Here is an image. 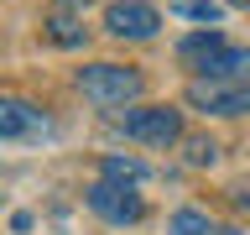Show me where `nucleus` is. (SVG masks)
I'll return each mask as SVG.
<instances>
[{
    "instance_id": "12",
    "label": "nucleus",
    "mask_w": 250,
    "mask_h": 235,
    "mask_svg": "<svg viewBox=\"0 0 250 235\" xmlns=\"http://www.w3.org/2000/svg\"><path fill=\"white\" fill-rule=\"evenodd\" d=\"M177 11H183L188 21H219V16H224V5H214V0H183Z\"/></svg>"
},
{
    "instance_id": "7",
    "label": "nucleus",
    "mask_w": 250,
    "mask_h": 235,
    "mask_svg": "<svg viewBox=\"0 0 250 235\" xmlns=\"http://www.w3.org/2000/svg\"><path fill=\"white\" fill-rule=\"evenodd\" d=\"M198 78H229V84H250V47L224 42L214 58L198 68Z\"/></svg>"
},
{
    "instance_id": "6",
    "label": "nucleus",
    "mask_w": 250,
    "mask_h": 235,
    "mask_svg": "<svg viewBox=\"0 0 250 235\" xmlns=\"http://www.w3.org/2000/svg\"><path fill=\"white\" fill-rule=\"evenodd\" d=\"M47 131V115L16 94H0V141H31Z\"/></svg>"
},
{
    "instance_id": "11",
    "label": "nucleus",
    "mask_w": 250,
    "mask_h": 235,
    "mask_svg": "<svg viewBox=\"0 0 250 235\" xmlns=\"http://www.w3.org/2000/svg\"><path fill=\"white\" fill-rule=\"evenodd\" d=\"M47 37H52L58 47H73V42H83V31H78V21H73L68 11H58L52 21H47Z\"/></svg>"
},
{
    "instance_id": "13",
    "label": "nucleus",
    "mask_w": 250,
    "mask_h": 235,
    "mask_svg": "<svg viewBox=\"0 0 250 235\" xmlns=\"http://www.w3.org/2000/svg\"><path fill=\"white\" fill-rule=\"evenodd\" d=\"M214 157H219V146L208 136H193V141H188V162H193V167H208Z\"/></svg>"
},
{
    "instance_id": "4",
    "label": "nucleus",
    "mask_w": 250,
    "mask_h": 235,
    "mask_svg": "<svg viewBox=\"0 0 250 235\" xmlns=\"http://www.w3.org/2000/svg\"><path fill=\"white\" fill-rule=\"evenodd\" d=\"M89 209L99 219H109V225H136L141 214H146V204H141V193L130 183H109V178H99V183L89 188Z\"/></svg>"
},
{
    "instance_id": "9",
    "label": "nucleus",
    "mask_w": 250,
    "mask_h": 235,
    "mask_svg": "<svg viewBox=\"0 0 250 235\" xmlns=\"http://www.w3.org/2000/svg\"><path fill=\"white\" fill-rule=\"evenodd\" d=\"M172 235H234V230H214L208 225V214H198V209H177V214L167 219Z\"/></svg>"
},
{
    "instance_id": "3",
    "label": "nucleus",
    "mask_w": 250,
    "mask_h": 235,
    "mask_svg": "<svg viewBox=\"0 0 250 235\" xmlns=\"http://www.w3.org/2000/svg\"><path fill=\"white\" fill-rule=\"evenodd\" d=\"M120 125H125L130 141H146V146H172V141L183 136V115L172 105H141V110H130Z\"/></svg>"
},
{
    "instance_id": "2",
    "label": "nucleus",
    "mask_w": 250,
    "mask_h": 235,
    "mask_svg": "<svg viewBox=\"0 0 250 235\" xmlns=\"http://www.w3.org/2000/svg\"><path fill=\"white\" fill-rule=\"evenodd\" d=\"M188 105L203 115H250V84L229 78H193L188 84Z\"/></svg>"
},
{
    "instance_id": "14",
    "label": "nucleus",
    "mask_w": 250,
    "mask_h": 235,
    "mask_svg": "<svg viewBox=\"0 0 250 235\" xmlns=\"http://www.w3.org/2000/svg\"><path fill=\"white\" fill-rule=\"evenodd\" d=\"M234 5H250V0H234Z\"/></svg>"
},
{
    "instance_id": "1",
    "label": "nucleus",
    "mask_w": 250,
    "mask_h": 235,
    "mask_svg": "<svg viewBox=\"0 0 250 235\" xmlns=\"http://www.w3.org/2000/svg\"><path fill=\"white\" fill-rule=\"evenodd\" d=\"M78 89L94 105H125L141 94V73L120 68V63H89V68H78Z\"/></svg>"
},
{
    "instance_id": "5",
    "label": "nucleus",
    "mask_w": 250,
    "mask_h": 235,
    "mask_svg": "<svg viewBox=\"0 0 250 235\" xmlns=\"http://www.w3.org/2000/svg\"><path fill=\"white\" fill-rule=\"evenodd\" d=\"M156 26H162V11L146 0H115L104 11V31L125 37V42H146V37H156Z\"/></svg>"
},
{
    "instance_id": "10",
    "label": "nucleus",
    "mask_w": 250,
    "mask_h": 235,
    "mask_svg": "<svg viewBox=\"0 0 250 235\" xmlns=\"http://www.w3.org/2000/svg\"><path fill=\"white\" fill-rule=\"evenodd\" d=\"M104 178H109V183H130V188H136L141 178H146V162H136V157H104Z\"/></svg>"
},
{
    "instance_id": "8",
    "label": "nucleus",
    "mask_w": 250,
    "mask_h": 235,
    "mask_svg": "<svg viewBox=\"0 0 250 235\" xmlns=\"http://www.w3.org/2000/svg\"><path fill=\"white\" fill-rule=\"evenodd\" d=\"M219 47H224V37H219V31H193V37H183V42H177V58H183L188 68L198 73V68L214 58Z\"/></svg>"
}]
</instances>
